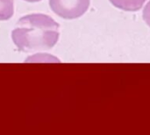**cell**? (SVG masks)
I'll return each mask as SVG.
<instances>
[{
    "mask_svg": "<svg viewBox=\"0 0 150 135\" xmlns=\"http://www.w3.org/2000/svg\"><path fill=\"white\" fill-rule=\"evenodd\" d=\"M59 25L42 13L26 15L16 24L11 38L18 50L25 53L52 48L59 39Z\"/></svg>",
    "mask_w": 150,
    "mask_h": 135,
    "instance_id": "6da1fadb",
    "label": "cell"
},
{
    "mask_svg": "<svg viewBox=\"0 0 150 135\" xmlns=\"http://www.w3.org/2000/svg\"><path fill=\"white\" fill-rule=\"evenodd\" d=\"M52 11L58 16L73 19L83 16L90 6V0H49Z\"/></svg>",
    "mask_w": 150,
    "mask_h": 135,
    "instance_id": "7a4b0ae2",
    "label": "cell"
},
{
    "mask_svg": "<svg viewBox=\"0 0 150 135\" xmlns=\"http://www.w3.org/2000/svg\"><path fill=\"white\" fill-rule=\"evenodd\" d=\"M146 1L147 0H110L115 7L128 11H139Z\"/></svg>",
    "mask_w": 150,
    "mask_h": 135,
    "instance_id": "3957f363",
    "label": "cell"
},
{
    "mask_svg": "<svg viewBox=\"0 0 150 135\" xmlns=\"http://www.w3.org/2000/svg\"><path fill=\"white\" fill-rule=\"evenodd\" d=\"M13 0H0V20H7L13 16Z\"/></svg>",
    "mask_w": 150,
    "mask_h": 135,
    "instance_id": "277c9868",
    "label": "cell"
},
{
    "mask_svg": "<svg viewBox=\"0 0 150 135\" xmlns=\"http://www.w3.org/2000/svg\"><path fill=\"white\" fill-rule=\"evenodd\" d=\"M143 19L147 23V25L150 26V1L146 4L143 10Z\"/></svg>",
    "mask_w": 150,
    "mask_h": 135,
    "instance_id": "5b68a950",
    "label": "cell"
},
{
    "mask_svg": "<svg viewBox=\"0 0 150 135\" xmlns=\"http://www.w3.org/2000/svg\"><path fill=\"white\" fill-rule=\"evenodd\" d=\"M24 1L30 2V3H34V2H40V1H41V0H24Z\"/></svg>",
    "mask_w": 150,
    "mask_h": 135,
    "instance_id": "8992f818",
    "label": "cell"
}]
</instances>
